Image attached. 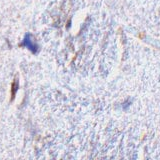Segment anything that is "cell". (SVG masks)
<instances>
[{"instance_id":"6da1fadb","label":"cell","mask_w":160,"mask_h":160,"mask_svg":"<svg viewBox=\"0 0 160 160\" xmlns=\"http://www.w3.org/2000/svg\"><path fill=\"white\" fill-rule=\"evenodd\" d=\"M20 46L26 47V48L29 49L30 51H31L33 54H36V53L38 52V50H39L38 44L36 43V41H35V39L33 38L32 35H31V34H29V33H27V34L24 36V39H23V41L21 42V44H20Z\"/></svg>"},{"instance_id":"7a4b0ae2","label":"cell","mask_w":160,"mask_h":160,"mask_svg":"<svg viewBox=\"0 0 160 160\" xmlns=\"http://www.w3.org/2000/svg\"><path fill=\"white\" fill-rule=\"evenodd\" d=\"M19 88V82H18V79L15 78L14 81L11 85V100H13L15 98V95H16V92Z\"/></svg>"}]
</instances>
